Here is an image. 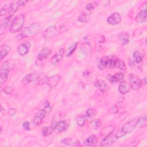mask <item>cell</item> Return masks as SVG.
I'll list each match as a JSON object with an SVG mask.
<instances>
[{"mask_svg":"<svg viewBox=\"0 0 147 147\" xmlns=\"http://www.w3.org/2000/svg\"><path fill=\"white\" fill-rule=\"evenodd\" d=\"M141 80V84H142V86H144L146 84V77H145L144 78L142 79V80Z\"/></svg>","mask_w":147,"mask_h":147,"instance_id":"44","label":"cell"},{"mask_svg":"<svg viewBox=\"0 0 147 147\" xmlns=\"http://www.w3.org/2000/svg\"><path fill=\"white\" fill-rule=\"evenodd\" d=\"M49 78H48V76L44 73H41L39 75H38L36 80L38 84L42 85L45 83H47Z\"/></svg>","mask_w":147,"mask_h":147,"instance_id":"24","label":"cell"},{"mask_svg":"<svg viewBox=\"0 0 147 147\" xmlns=\"http://www.w3.org/2000/svg\"><path fill=\"white\" fill-rule=\"evenodd\" d=\"M53 131V127L51 126H44L42 128V134L44 136H49Z\"/></svg>","mask_w":147,"mask_h":147,"instance_id":"29","label":"cell"},{"mask_svg":"<svg viewBox=\"0 0 147 147\" xmlns=\"http://www.w3.org/2000/svg\"><path fill=\"white\" fill-rule=\"evenodd\" d=\"M69 126V121L68 119H64L55 122L52 125L53 131L56 133H59L66 130Z\"/></svg>","mask_w":147,"mask_h":147,"instance_id":"5","label":"cell"},{"mask_svg":"<svg viewBox=\"0 0 147 147\" xmlns=\"http://www.w3.org/2000/svg\"><path fill=\"white\" fill-rule=\"evenodd\" d=\"M113 130H114V127L111 126H109L106 127H104L102 130V131H100V134L107 136L109 135L110 134L112 133Z\"/></svg>","mask_w":147,"mask_h":147,"instance_id":"31","label":"cell"},{"mask_svg":"<svg viewBox=\"0 0 147 147\" xmlns=\"http://www.w3.org/2000/svg\"><path fill=\"white\" fill-rule=\"evenodd\" d=\"M129 84L130 87L133 90H138L142 86L141 80L137 76L133 74H131L129 75Z\"/></svg>","mask_w":147,"mask_h":147,"instance_id":"6","label":"cell"},{"mask_svg":"<svg viewBox=\"0 0 147 147\" xmlns=\"http://www.w3.org/2000/svg\"><path fill=\"white\" fill-rule=\"evenodd\" d=\"M44 109L48 113L51 111V106L48 100H45L44 103Z\"/></svg>","mask_w":147,"mask_h":147,"instance_id":"36","label":"cell"},{"mask_svg":"<svg viewBox=\"0 0 147 147\" xmlns=\"http://www.w3.org/2000/svg\"><path fill=\"white\" fill-rule=\"evenodd\" d=\"M118 39L121 45H125L129 42V36L127 33H121L119 35Z\"/></svg>","mask_w":147,"mask_h":147,"instance_id":"25","label":"cell"},{"mask_svg":"<svg viewBox=\"0 0 147 147\" xmlns=\"http://www.w3.org/2000/svg\"><path fill=\"white\" fill-rule=\"evenodd\" d=\"M47 114V112L43 109L40 110L37 115L33 118V123L35 125L38 126L41 124L43 119L45 118Z\"/></svg>","mask_w":147,"mask_h":147,"instance_id":"11","label":"cell"},{"mask_svg":"<svg viewBox=\"0 0 147 147\" xmlns=\"http://www.w3.org/2000/svg\"><path fill=\"white\" fill-rule=\"evenodd\" d=\"M3 91L6 94H11L13 91V89L10 86H6L3 88Z\"/></svg>","mask_w":147,"mask_h":147,"instance_id":"38","label":"cell"},{"mask_svg":"<svg viewBox=\"0 0 147 147\" xmlns=\"http://www.w3.org/2000/svg\"><path fill=\"white\" fill-rule=\"evenodd\" d=\"M124 76L125 75L123 73H116L114 75H108L107 76V79L110 83H115L122 80Z\"/></svg>","mask_w":147,"mask_h":147,"instance_id":"12","label":"cell"},{"mask_svg":"<svg viewBox=\"0 0 147 147\" xmlns=\"http://www.w3.org/2000/svg\"><path fill=\"white\" fill-rule=\"evenodd\" d=\"M37 75L36 74L32 73V74H29L28 75H26L22 79V83L24 85L28 84L32 82H33L37 79Z\"/></svg>","mask_w":147,"mask_h":147,"instance_id":"17","label":"cell"},{"mask_svg":"<svg viewBox=\"0 0 147 147\" xmlns=\"http://www.w3.org/2000/svg\"><path fill=\"white\" fill-rule=\"evenodd\" d=\"M90 18V15L87 14L85 13H83L79 16V17H78V20L81 22H87L89 21Z\"/></svg>","mask_w":147,"mask_h":147,"instance_id":"30","label":"cell"},{"mask_svg":"<svg viewBox=\"0 0 147 147\" xmlns=\"http://www.w3.org/2000/svg\"><path fill=\"white\" fill-rule=\"evenodd\" d=\"M117 111H118V109L115 105H113L110 110V113L111 114H115L117 113Z\"/></svg>","mask_w":147,"mask_h":147,"instance_id":"42","label":"cell"},{"mask_svg":"<svg viewBox=\"0 0 147 147\" xmlns=\"http://www.w3.org/2000/svg\"><path fill=\"white\" fill-rule=\"evenodd\" d=\"M117 139L118 138L115 136V134H114L113 133H111L109 135L106 136V137L102 141L100 144V146H110L115 142Z\"/></svg>","mask_w":147,"mask_h":147,"instance_id":"8","label":"cell"},{"mask_svg":"<svg viewBox=\"0 0 147 147\" xmlns=\"http://www.w3.org/2000/svg\"><path fill=\"white\" fill-rule=\"evenodd\" d=\"M137 119H132L127 122H126L122 127L118 130V131L115 133V136L118 138L126 135L127 133H131L132 131L134 130L136 128V123Z\"/></svg>","mask_w":147,"mask_h":147,"instance_id":"4","label":"cell"},{"mask_svg":"<svg viewBox=\"0 0 147 147\" xmlns=\"http://www.w3.org/2000/svg\"><path fill=\"white\" fill-rule=\"evenodd\" d=\"M129 84L126 82H122L119 83L118 86L119 92L122 94H126L129 90Z\"/></svg>","mask_w":147,"mask_h":147,"instance_id":"22","label":"cell"},{"mask_svg":"<svg viewBox=\"0 0 147 147\" xmlns=\"http://www.w3.org/2000/svg\"><path fill=\"white\" fill-rule=\"evenodd\" d=\"M31 44L29 41H26L20 44L18 47L17 48V52L18 53L20 56H24L27 54L30 48Z\"/></svg>","mask_w":147,"mask_h":147,"instance_id":"10","label":"cell"},{"mask_svg":"<svg viewBox=\"0 0 147 147\" xmlns=\"http://www.w3.org/2000/svg\"><path fill=\"white\" fill-rule=\"evenodd\" d=\"M51 53V49H49L48 47L43 48L41 49V51L39 52V53L38 54V55L37 56V59L38 60L42 61V60L46 59L49 56V55H50Z\"/></svg>","mask_w":147,"mask_h":147,"instance_id":"14","label":"cell"},{"mask_svg":"<svg viewBox=\"0 0 147 147\" xmlns=\"http://www.w3.org/2000/svg\"><path fill=\"white\" fill-rule=\"evenodd\" d=\"M10 51V48L7 45H2L0 49V59L2 60Z\"/></svg>","mask_w":147,"mask_h":147,"instance_id":"23","label":"cell"},{"mask_svg":"<svg viewBox=\"0 0 147 147\" xmlns=\"http://www.w3.org/2000/svg\"><path fill=\"white\" fill-rule=\"evenodd\" d=\"M94 86L100 91H105L106 90L107 88V83L103 80L100 79H97L95 82H94Z\"/></svg>","mask_w":147,"mask_h":147,"instance_id":"20","label":"cell"},{"mask_svg":"<svg viewBox=\"0 0 147 147\" xmlns=\"http://www.w3.org/2000/svg\"><path fill=\"white\" fill-rule=\"evenodd\" d=\"M147 18V12L146 10H141L136 17V21L138 23H143L146 21Z\"/></svg>","mask_w":147,"mask_h":147,"instance_id":"18","label":"cell"},{"mask_svg":"<svg viewBox=\"0 0 147 147\" xmlns=\"http://www.w3.org/2000/svg\"><path fill=\"white\" fill-rule=\"evenodd\" d=\"M146 124H147V118H146V117L145 116L144 117H141L137 119L136 123V127L141 128L145 126Z\"/></svg>","mask_w":147,"mask_h":147,"instance_id":"26","label":"cell"},{"mask_svg":"<svg viewBox=\"0 0 147 147\" xmlns=\"http://www.w3.org/2000/svg\"><path fill=\"white\" fill-rule=\"evenodd\" d=\"M96 3L95 2H94V3H88L86 5V9L87 10H94V9L96 7Z\"/></svg>","mask_w":147,"mask_h":147,"instance_id":"37","label":"cell"},{"mask_svg":"<svg viewBox=\"0 0 147 147\" xmlns=\"http://www.w3.org/2000/svg\"><path fill=\"white\" fill-rule=\"evenodd\" d=\"M96 114V110L93 108H89L87 110L86 113V116L87 118H91L95 116Z\"/></svg>","mask_w":147,"mask_h":147,"instance_id":"33","label":"cell"},{"mask_svg":"<svg viewBox=\"0 0 147 147\" xmlns=\"http://www.w3.org/2000/svg\"><path fill=\"white\" fill-rule=\"evenodd\" d=\"M98 142V140L96 136L91 135L87 137L84 141V144L85 146H94L96 145Z\"/></svg>","mask_w":147,"mask_h":147,"instance_id":"16","label":"cell"},{"mask_svg":"<svg viewBox=\"0 0 147 147\" xmlns=\"http://www.w3.org/2000/svg\"><path fill=\"white\" fill-rule=\"evenodd\" d=\"M72 145H74V146H81L80 142H79V141H75V142H74V144H73Z\"/></svg>","mask_w":147,"mask_h":147,"instance_id":"45","label":"cell"},{"mask_svg":"<svg viewBox=\"0 0 147 147\" xmlns=\"http://www.w3.org/2000/svg\"><path fill=\"white\" fill-rule=\"evenodd\" d=\"M98 41L99 43H103L105 41V37L101 35L99 37H98Z\"/></svg>","mask_w":147,"mask_h":147,"instance_id":"43","label":"cell"},{"mask_svg":"<svg viewBox=\"0 0 147 147\" xmlns=\"http://www.w3.org/2000/svg\"><path fill=\"white\" fill-rule=\"evenodd\" d=\"M61 142L63 144H64L65 145H73L74 142H72V140L71 138H64L61 141Z\"/></svg>","mask_w":147,"mask_h":147,"instance_id":"39","label":"cell"},{"mask_svg":"<svg viewBox=\"0 0 147 147\" xmlns=\"http://www.w3.org/2000/svg\"><path fill=\"white\" fill-rule=\"evenodd\" d=\"M12 17H13V16L11 15V16H10L9 17L5 18L3 20H2L1 22V30H2L3 29H5L9 25V22L11 20Z\"/></svg>","mask_w":147,"mask_h":147,"instance_id":"28","label":"cell"},{"mask_svg":"<svg viewBox=\"0 0 147 147\" xmlns=\"http://www.w3.org/2000/svg\"><path fill=\"white\" fill-rule=\"evenodd\" d=\"M87 117L85 115H79L78 116H77V117L76 118V123L78 124V125L80 126H82L84 125L86 119H87Z\"/></svg>","mask_w":147,"mask_h":147,"instance_id":"27","label":"cell"},{"mask_svg":"<svg viewBox=\"0 0 147 147\" xmlns=\"http://www.w3.org/2000/svg\"><path fill=\"white\" fill-rule=\"evenodd\" d=\"M16 113V110L15 109H13V108H10L8 109V111H7V114L9 115V116H12V115H14Z\"/></svg>","mask_w":147,"mask_h":147,"instance_id":"41","label":"cell"},{"mask_svg":"<svg viewBox=\"0 0 147 147\" xmlns=\"http://www.w3.org/2000/svg\"><path fill=\"white\" fill-rule=\"evenodd\" d=\"M27 1H16L9 5V14H13L23 7Z\"/></svg>","mask_w":147,"mask_h":147,"instance_id":"7","label":"cell"},{"mask_svg":"<svg viewBox=\"0 0 147 147\" xmlns=\"http://www.w3.org/2000/svg\"><path fill=\"white\" fill-rule=\"evenodd\" d=\"M57 33V28L55 25H52L48 27L44 32L45 38H51L55 36Z\"/></svg>","mask_w":147,"mask_h":147,"instance_id":"13","label":"cell"},{"mask_svg":"<svg viewBox=\"0 0 147 147\" xmlns=\"http://www.w3.org/2000/svg\"><path fill=\"white\" fill-rule=\"evenodd\" d=\"M101 125V121L99 119L93 120L91 122V126L93 127L94 129H98Z\"/></svg>","mask_w":147,"mask_h":147,"instance_id":"34","label":"cell"},{"mask_svg":"<svg viewBox=\"0 0 147 147\" xmlns=\"http://www.w3.org/2000/svg\"><path fill=\"white\" fill-rule=\"evenodd\" d=\"M60 79V76L59 75H56L49 78L47 82V84L48 87L49 88H53L55 87L57 85V83L59 82Z\"/></svg>","mask_w":147,"mask_h":147,"instance_id":"19","label":"cell"},{"mask_svg":"<svg viewBox=\"0 0 147 147\" xmlns=\"http://www.w3.org/2000/svg\"><path fill=\"white\" fill-rule=\"evenodd\" d=\"M3 112H5V109H3V107L1 106V114H2Z\"/></svg>","mask_w":147,"mask_h":147,"instance_id":"46","label":"cell"},{"mask_svg":"<svg viewBox=\"0 0 147 147\" xmlns=\"http://www.w3.org/2000/svg\"><path fill=\"white\" fill-rule=\"evenodd\" d=\"M107 22L113 25L119 24L121 21V16L118 12H115L112 13L107 20Z\"/></svg>","mask_w":147,"mask_h":147,"instance_id":"9","label":"cell"},{"mask_svg":"<svg viewBox=\"0 0 147 147\" xmlns=\"http://www.w3.org/2000/svg\"><path fill=\"white\" fill-rule=\"evenodd\" d=\"M109 57L108 56H103L102 57L98 64V67L99 69H105L109 64Z\"/></svg>","mask_w":147,"mask_h":147,"instance_id":"21","label":"cell"},{"mask_svg":"<svg viewBox=\"0 0 147 147\" xmlns=\"http://www.w3.org/2000/svg\"><path fill=\"white\" fill-rule=\"evenodd\" d=\"M22 127L23 128L26 130H29L30 129V123L28 121H25L22 124Z\"/></svg>","mask_w":147,"mask_h":147,"instance_id":"40","label":"cell"},{"mask_svg":"<svg viewBox=\"0 0 147 147\" xmlns=\"http://www.w3.org/2000/svg\"><path fill=\"white\" fill-rule=\"evenodd\" d=\"M40 29V24L37 22H34L25 28L19 36H21L22 38L32 37L37 34L38 33Z\"/></svg>","mask_w":147,"mask_h":147,"instance_id":"3","label":"cell"},{"mask_svg":"<svg viewBox=\"0 0 147 147\" xmlns=\"http://www.w3.org/2000/svg\"><path fill=\"white\" fill-rule=\"evenodd\" d=\"M14 66V63L11 60H7L2 63L0 69V83L1 85L6 82L8 74Z\"/></svg>","mask_w":147,"mask_h":147,"instance_id":"1","label":"cell"},{"mask_svg":"<svg viewBox=\"0 0 147 147\" xmlns=\"http://www.w3.org/2000/svg\"><path fill=\"white\" fill-rule=\"evenodd\" d=\"M133 58L134 61L137 63H139L141 62V61L142 60V55L138 51H135L133 53Z\"/></svg>","mask_w":147,"mask_h":147,"instance_id":"32","label":"cell"},{"mask_svg":"<svg viewBox=\"0 0 147 147\" xmlns=\"http://www.w3.org/2000/svg\"><path fill=\"white\" fill-rule=\"evenodd\" d=\"M64 48H61L59 49L57 53H56L52 58L51 63L53 65L56 64L58 62H59L63 57V55L64 54Z\"/></svg>","mask_w":147,"mask_h":147,"instance_id":"15","label":"cell"},{"mask_svg":"<svg viewBox=\"0 0 147 147\" xmlns=\"http://www.w3.org/2000/svg\"><path fill=\"white\" fill-rule=\"evenodd\" d=\"M25 22V16L22 14L17 15L11 22L10 32L11 33H17L21 30Z\"/></svg>","mask_w":147,"mask_h":147,"instance_id":"2","label":"cell"},{"mask_svg":"<svg viewBox=\"0 0 147 147\" xmlns=\"http://www.w3.org/2000/svg\"><path fill=\"white\" fill-rule=\"evenodd\" d=\"M76 45H77V43H75L69 47L67 53V56H70L72 55V54L74 53V52L75 51L76 48Z\"/></svg>","mask_w":147,"mask_h":147,"instance_id":"35","label":"cell"}]
</instances>
